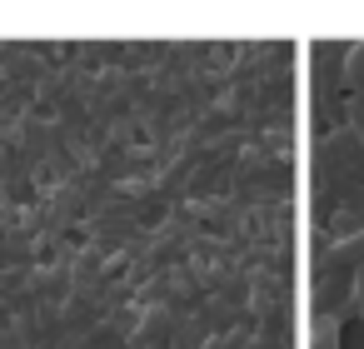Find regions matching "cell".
I'll use <instances>...</instances> for the list:
<instances>
[{
  "instance_id": "obj_1",
  "label": "cell",
  "mask_w": 364,
  "mask_h": 349,
  "mask_svg": "<svg viewBox=\"0 0 364 349\" xmlns=\"http://www.w3.org/2000/svg\"><path fill=\"white\" fill-rule=\"evenodd\" d=\"M329 259H334V264H364V230H359V235H344Z\"/></svg>"
},
{
  "instance_id": "obj_2",
  "label": "cell",
  "mask_w": 364,
  "mask_h": 349,
  "mask_svg": "<svg viewBox=\"0 0 364 349\" xmlns=\"http://www.w3.org/2000/svg\"><path fill=\"white\" fill-rule=\"evenodd\" d=\"M344 80H349L354 95H364V45H349V55H344Z\"/></svg>"
},
{
  "instance_id": "obj_3",
  "label": "cell",
  "mask_w": 364,
  "mask_h": 349,
  "mask_svg": "<svg viewBox=\"0 0 364 349\" xmlns=\"http://www.w3.org/2000/svg\"><path fill=\"white\" fill-rule=\"evenodd\" d=\"M314 349H339V324L324 319V314H319V324H314Z\"/></svg>"
}]
</instances>
